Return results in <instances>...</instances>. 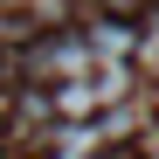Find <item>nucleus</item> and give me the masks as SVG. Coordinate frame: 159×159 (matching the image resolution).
<instances>
[{"label": "nucleus", "mask_w": 159, "mask_h": 159, "mask_svg": "<svg viewBox=\"0 0 159 159\" xmlns=\"http://www.w3.org/2000/svg\"><path fill=\"white\" fill-rule=\"evenodd\" d=\"M131 62H145V69H159V14H152L145 28H139V56H131Z\"/></svg>", "instance_id": "obj_1"}]
</instances>
